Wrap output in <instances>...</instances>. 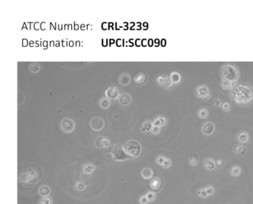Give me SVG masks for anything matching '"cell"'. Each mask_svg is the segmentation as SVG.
Here are the masks:
<instances>
[{"label": "cell", "instance_id": "e0dca14e", "mask_svg": "<svg viewBox=\"0 0 253 204\" xmlns=\"http://www.w3.org/2000/svg\"><path fill=\"white\" fill-rule=\"evenodd\" d=\"M203 166L206 168L207 170L209 171L214 170L215 167H216L214 159H211V158H207V159L203 161Z\"/></svg>", "mask_w": 253, "mask_h": 204}, {"label": "cell", "instance_id": "4dcf8cb0", "mask_svg": "<svg viewBox=\"0 0 253 204\" xmlns=\"http://www.w3.org/2000/svg\"><path fill=\"white\" fill-rule=\"evenodd\" d=\"M146 197H147V199L149 200V202H152V201H154V200H155L156 194L153 192H149L147 194H146Z\"/></svg>", "mask_w": 253, "mask_h": 204}, {"label": "cell", "instance_id": "2e32d148", "mask_svg": "<svg viewBox=\"0 0 253 204\" xmlns=\"http://www.w3.org/2000/svg\"><path fill=\"white\" fill-rule=\"evenodd\" d=\"M131 81V77L129 74L127 73H123L120 75L119 77V82L121 85L123 86H126L129 84Z\"/></svg>", "mask_w": 253, "mask_h": 204}, {"label": "cell", "instance_id": "b9f144b4", "mask_svg": "<svg viewBox=\"0 0 253 204\" xmlns=\"http://www.w3.org/2000/svg\"><path fill=\"white\" fill-rule=\"evenodd\" d=\"M213 103H214V106L215 107H219L221 105V101L220 99H218V98L215 99L214 101H213Z\"/></svg>", "mask_w": 253, "mask_h": 204}, {"label": "cell", "instance_id": "d6a6232c", "mask_svg": "<svg viewBox=\"0 0 253 204\" xmlns=\"http://www.w3.org/2000/svg\"><path fill=\"white\" fill-rule=\"evenodd\" d=\"M30 70L32 72H37L39 70V66L37 63H32L30 65Z\"/></svg>", "mask_w": 253, "mask_h": 204}, {"label": "cell", "instance_id": "8992f818", "mask_svg": "<svg viewBox=\"0 0 253 204\" xmlns=\"http://www.w3.org/2000/svg\"><path fill=\"white\" fill-rule=\"evenodd\" d=\"M195 93H196V96L198 98H203L205 100L209 99L210 97H211L209 90L206 85H200V86L197 87L196 90H195Z\"/></svg>", "mask_w": 253, "mask_h": 204}, {"label": "cell", "instance_id": "8d00e7d4", "mask_svg": "<svg viewBox=\"0 0 253 204\" xmlns=\"http://www.w3.org/2000/svg\"><path fill=\"white\" fill-rule=\"evenodd\" d=\"M205 189H206L209 196V195H212L213 194H214L215 188L213 186H212V185H210V186H207L206 188H205Z\"/></svg>", "mask_w": 253, "mask_h": 204}, {"label": "cell", "instance_id": "4fadbf2b", "mask_svg": "<svg viewBox=\"0 0 253 204\" xmlns=\"http://www.w3.org/2000/svg\"><path fill=\"white\" fill-rule=\"evenodd\" d=\"M161 185H162V181L159 177H153L150 181V183H149V185H150V188L153 191H159L160 190Z\"/></svg>", "mask_w": 253, "mask_h": 204}, {"label": "cell", "instance_id": "5b68a950", "mask_svg": "<svg viewBox=\"0 0 253 204\" xmlns=\"http://www.w3.org/2000/svg\"><path fill=\"white\" fill-rule=\"evenodd\" d=\"M157 82L160 86H161L165 90H171L175 87V84L171 80L169 75H162V76H159L157 79Z\"/></svg>", "mask_w": 253, "mask_h": 204}, {"label": "cell", "instance_id": "e575fe53", "mask_svg": "<svg viewBox=\"0 0 253 204\" xmlns=\"http://www.w3.org/2000/svg\"><path fill=\"white\" fill-rule=\"evenodd\" d=\"M224 165H225L224 159H219L215 162V165H216V167L218 168H222L223 166H224Z\"/></svg>", "mask_w": 253, "mask_h": 204}, {"label": "cell", "instance_id": "f546056e", "mask_svg": "<svg viewBox=\"0 0 253 204\" xmlns=\"http://www.w3.org/2000/svg\"><path fill=\"white\" fill-rule=\"evenodd\" d=\"M197 195L199 197H202V198H206V197L209 196L205 189H200V190L197 191Z\"/></svg>", "mask_w": 253, "mask_h": 204}, {"label": "cell", "instance_id": "ba28073f", "mask_svg": "<svg viewBox=\"0 0 253 204\" xmlns=\"http://www.w3.org/2000/svg\"><path fill=\"white\" fill-rule=\"evenodd\" d=\"M60 126H61V129L64 132L69 134V133H71L74 129V122L73 121V120L70 119V118H64L61 121Z\"/></svg>", "mask_w": 253, "mask_h": 204}, {"label": "cell", "instance_id": "60d3db41", "mask_svg": "<svg viewBox=\"0 0 253 204\" xmlns=\"http://www.w3.org/2000/svg\"><path fill=\"white\" fill-rule=\"evenodd\" d=\"M160 132V127L154 126L152 129V133L153 134H158Z\"/></svg>", "mask_w": 253, "mask_h": 204}, {"label": "cell", "instance_id": "ac0fdd59", "mask_svg": "<svg viewBox=\"0 0 253 204\" xmlns=\"http://www.w3.org/2000/svg\"><path fill=\"white\" fill-rule=\"evenodd\" d=\"M171 80L173 82L174 84H177L181 81V75L177 72H173L169 75Z\"/></svg>", "mask_w": 253, "mask_h": 204}, {"label": "cell", "instance_id": "9c48e42d", "mask_svg": "<svg viewBox=\"0 0 253 204\" xmlns=\"http://www.w3.org/2000/svg\"><path fill=\"white\" fill-rule=\"evenodd\" d=\"M90 126H91V127L94 131H101L102 129H103V127H104L105 126V122L103 118L97 116V117L93 118L91 120V121H90Z\"/></svg>", "mask_w": 253, "mask_h": 204}, {"label": "cell", "instance_id": "ab89813d", "mask_svg": "<svg viewBox=\"0 0 253 204\" xmlns=\"http://www.w3.org/2000/svg\"><path fill=\"white\" fill-rule=\"evenodd\" d=\"M140 203V204H148L149 203V200L147 199V197L145 195V196H142L140 198V200H139Z\"/></svg>", "mask_w": 253, "mask_h": 204}, {"label": "cell", "instance_id": "3957f363", "mask_svg": "<svg viewBox=\"0 0 253 204\" xmlns=\"http://www.w3.org/2000/svg\"><path fill=\"white\" fill-rule=\"evenodd\" d=\"M123 148L127 155L131 159L137 158L141 153V146L137 141H129L126 143Z\"/></svg>", "mask_w": 253, "mask_h": 204}, {"label": "cell", "instance_id": "7402d4cb", "mask_svg": "<svg viewBox=\"0 0 253 204\" xmlns=\"http://www.w3.org/2000/svg\"><path fill=\"white\" fill-rule=\"evenodd\" d=\"M154 127L153 122L151 121H144L143 124L142 125V131L143 132H149V131H152V127Z\"/></svg>", "mask_w": 253, "mask_h": 204}, {"label": "cell", "instance_id": "1f68e13d", "mask_svg": "<svg viewBox=\"0 0 253 204\" xmlns=\"http://www.w3.org/2000/svg\"><path fill=\"white\" fill-rule=\"evenodd\" d=\"M39 204H52V200L50 197H43L41 199Z\"/></svg>", "mask_w": 253, "mask_h": 204}, {"label": "cell", "instance_id": "44dd1931", "mask_svg": "<svg viewBox=\"0 0 253 204\" xmlns=\"http://www.w3.org/2000/svg\"><path fill=\"white\" fill-rule=\"evenodd\" d=\"M95 170V165L91 163H86L83 166V171L85 174H91Z\"/></svg>", "mask_w": 253, "mask_h": 204}, {"label": "cell", "instance_id": "d4e9b609", "mask_svg": "<svg viewBox=\"0 0 253 204\" xmlns=\"http://www.w3.org/2000/svg\"><path fill=\"white\" fill-rule=\"evenodd\" d=\"M237 139L241 143H246L249 140V134L246 132H241L238 135Z\"/></svg>", "mask_w": 253, "mask_h": 204}, {"label": "cell", "instance_id": "d590c367", "mask_svg": "<svg viewBox=\"0 0 253 204\" xmlns=\"http://www.w3.org/2000/svg\"><path fill=\"white\" fill-rule=\"evenodd\" d=\"M172 165V161L169 159V158H165L164 159V162L163 163L162 166L164 168H168Z\"/></svg>", "mask_w": 253, "mask_h": 204}, {"label": "cell", "instance_id": "603a6c76", "mask_svg": "<svg viewBox=\"0 0 253 204\" xmlns=\"http://www.w3.org/2000/svg\"><path fill=\"white\" fill-rule=\"evenodd\" d=\"M146 80V76L145 74L143 73H139L138 75H136L134 78V81L137 84H141V83H144Z\"/></svg>", "mask_w": 253, "mask_h": 204}, {"label": "cell", "instance_id": "52a82bcc", "mask_svg": "<svg viewBox=\"0 0 253 204\" xmlns=\"http://www.w3.org/2000/svg\"><path fill=\"white\" fill-rule=\"evenodd\" d=\"M120 95V90L117 87H110L106 91V96L107 97V98H108V99L112 100V101L119 99Z\"/></svg>", "mask_w": 253, "mask_h": 204}, {"label": "cell", "instance_id": "f35d334b", "mask_svg": "<svg viewBox=\"0 0 253 204\" xmlns=\"http://www.w3.org/2000/svg\"><path fill=\"white\" fill-rule=\"evenodd\" d=\"M165 158L166 157H163V156H159V157H157V159H156V162H157L158 165H162L163 163Z\"/></svg>", "mask_w": 253, "mask_h": 204}, {"label": "cell", "instance_id": "83f0119b", "mask_svg": "<svg viewBox=\"0 0 253 204\" xmlns=\"http://www.w3.org/2000/svg\"><path fill=\"white\" fill-rule=\"evenodd\" d=\"M110 105V100L108 98H103L100 101V106L103 109H106L109 107Z\"/></svg>", "mask_w": 253, "mask_h": 204}, {"label": "cell", "instance_id": "7c38bea8", "mask_svg": "<svg viewBox=\"0 0 253 204\" xmlns=\"http://www.w3.org/2000/svg\"><path fill=\"white\" fill-rule=\"evenodd\" d=\"M201 130L203 134L206 135V136H210V135H212L214 133L215 125L213 123L207 121V122L203 124Z\"/></svg>", "mask_w": 253, "mask_h": 204}, {"label": "cell", "instance_id": "f1b7e54d", "mask_svg": "<svg viewBox=\"0 0 253 204\" xmlns=\"http://www.w3.org/2000/svg\"><path fill=\"white\" fill-rule=\"evenodd\" d=\"M74 189L77 191H83L85 189V185L83 181H78L75 183Z\"/></svg>", "mask_w": 253, "mask_h": 204}, {"label": "cell", "instance_id": "74e56055", "mask_svg": "<svg viewBox=\"0 0 253 204\" xmlns=\"http://www.w3.org/2000/svg\"><path fill=\"white\" fill-rule=\"evenodd\" d=\"M243 151H244V147H243V146L236 145L235 147V152L236 154H242Z\"/></svg>", "mask_w": 253, "mask_h": 204}, {"label": "cell", "instance_id": "cb8c5ba5", "mask_svg": "<svg viewBox=\"0 0 253 204\" xmlns=\"http://www.w3.org/2000/svg\"><path fill=\"white\" fill-rule=\"evenodd\" d=\"M50 188H49L48 186H47V185H42V186H41L39 189V193L42 197L48 196L49 194H50Z\"/></svg>", "mask_w": 253, "mask_h": 204}, {"label": "cell", "instance_id": "d6986e66", "mask_svg": "<svg viewBox=\"0 0 253 204\" xmlns=\"http://www.w3.org/2000/svg\"><path fill=\"white\" fill-rule=\"evenodd\" d=\"M167 124V119L166 118L164 117V116H158L157 118L154 119L153 121L154 126H158V127H162L166 125Z\"/></svg>", "mask_w": 253, "mask_h": 204}, {"label": "cell", "instance_id": "8fae6325", "mask_svg": "<svg viewBox=\"0 0 253 204\" xmlns=\"http://www.w3.org/2000/svg\"><path fill=\"white\" fill-rule=\"evenodd\" d=\"M95 144L99 148H109L110 147V141L109 139L106 137L100 136L97 138L95 140Z\"/></svg>", "mask_w": 253, "mask_h": 204}, {"label": "cell", "instance_id": "9a60e30c", "mask_svg": "<svg viewBox=\"0 0 253 204\" xmlns=\"http://www.w3.org/2000/svg\"><path fill=\"white\" fill-rule=\"evenodd\" d=\"M153 171L150 168H145L141 172V175H142L143 178L145 180H152L153 177Z\"/></svg>", "mask_w": 253, "mask_h": 204}, {"label": "cell", "instance_id": "6da1fadb", "mask_svg": "<svg viewBox=\"0 0 253 204\" xmlns=\"http://www.w3.org/2000/svg\"><path fill=\"white\" fill-rule=\"evenodd\" d=\"M230 98L239 106L245 107L253 101V87L248 83H241L230 91Z\"/></svg>", "mask_w": 253, "mask_h": 204}, {"label": "cell", "instance_id": "277c9868", "mask_svg": "<svg viewBox=\"0 0 253 204\" xmlns=\"http://www.w3.org/2000/svg\"><path fill=\"white\" fill-rule=\"evenodd\" d=\"M107 151L112 154L114 160L123 161L126 160V159H131L130 157L127 155V154L125 151L124 148H123L120 144H115L114 145L110 146Z\"/></svg>", "mask_w": 253, "mask_h": 204}, {"label": "cell", "instance_id": "ffe728a7", "mask_svg": "<svg viewBox=\"0 0 253 204\" xmlns=\"http://www.w3.org/2000/svg\"><path fill=\"white\" fill-rule=\"evenodd\" d=\"M199 155L196 153H194V154H192L189 157V165L192 166L196 165L199 162Z\"/></svg>", "mask_w": 253, "mask_h": 204}, {"label": "cell", "instance_id": "7a4b0ae2", "mask_svg": "<svg viewBox=\"0 0 253 204\" xmlns=\"http://www.w3.org/2000/svg\"><path fill=\"white\" fill-rule=\"evenodd\" d=\"M219 75L221 78L229 81H237L240 78V72L237 66L230 63H226L220 67Z\"/></svg>", "mask_w": 253, "mask_h": 204}, {"label": "cell", "instance_id": "4316f807", "mask_svg": "<svg viewBox=\"0 0 253 204\" xmlns=\"http://www.w3.org/2000/svg\"><path fill=\"white\" fill-rule=\"evenodd\" d=\"M198 116L199 118H202V119H204L206 118L209 115V111L208 110L206 109V108H201L199 111H198Z\"/></svg>", "mask_w": 253, "mask_h": 204}, {"label": "cell", "instance_id": "30bf717a", "mask_svg": "<svg viewBox=\"0 0 253 204\" xmlns=\"http://www.w3.org/2000/svg\"><path fill=\"white\" fill-rule=\"evenodd\" d=\"M238 84V83L237 81H229V80L223 78H221V81H220V85H221V88L224 90H230L231 91Z\"/></svg>", "mask_w": 253, "mask_h": 204}, {"label": "cell", "instance_id": "836d02e7", "mask_svg": "<svg viewBox=\"0 0 253 204\" xmlns=\"http://www.w3.org/2000/svg\"><path fill=\"white\" fill-rule=\"evenodd\" d=\"M221 108H222L223 111L229 112L230 111V110H231V105H230V104L228 103V102H224V103H223L222 104H221Z\"/></svg>", "mask_w": 253, "mask_h": 204}, {"label": "cell", "instance_id": "484cf974", "mask_svg": "<svg viewBox=\"0 0 253 204\" xmlns=\"http://www.w3.org/2000/svg\"><path fill=\"white\" fill-rule=\"evenodd\" d=\"M241 167H239L238 165H235L234 167L232 168L231 169V174L232 176H234V177H238V176L241 174Z\"/></svg>", "mask_w": 253, "mask_h": 204}, {"label": "cell", "instance_id": "5bb4252c", "mask_svg": "<svg viewBox=\"0 0 253 204\" xmlns=\"http://www.w3.org/2000/svg\"><path fill=\"white\" fill-rule=\"evenodd\" d=\"M131 96L129 93H123L119 98V102L123 106H127L131 102Z\"/></svg>", "mask_w": 253, "mask_h": 204}]
</instances>
